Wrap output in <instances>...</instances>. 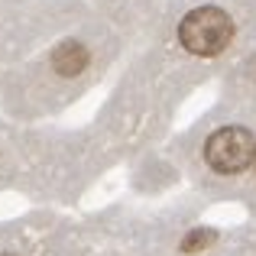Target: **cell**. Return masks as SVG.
<instances>
[{
	"label": "cell",
	"mask_w": 256,
	"mask_h": 256,
	"mask_svg": "<svg viewBox=\"0 0 256 256\" xmlns=\"http://www.w3.org/2000/svg\"><path fill=\"white\" fill-rule=\"evenodd\" d=\"M253 156H256V136L250 126L227 124V126H218L204 140V162L220 178L244 175L253 166Z\"/></svg>",
	"instance_id": "obj_1"
},
{
	"label": "cell",
	"mask_w": 256,
	"mask_h": 256,
	"mask_svg": "<svg viewBox=\"0 0 256 256\" xmlns=\"http://www.w3.org/2000/svg\"><path fill=\"white\" fill-rule=\"evenodd\" d=\"M230 39H234V20L218 6H198L178 23V42L192 56H201V58L224 52Z\"/></svg>",
	"instance_id": "obj_2"
},
{
	"label": "cell",
	"mask_w": 256,
	"mask_h": 256,
	"mask_svg": "<svg viewBox=\"0 0 256 256\" xmlns=\"http://www.w3.org/2000/svg\"><path fill=\"white\" fill-rule=\"evenodd\" d=\"M84 65H88V52H84V46H78V42H62L52 52V68L65 78H75Z\"/></svg>",
	"instance_id": "obj_3"
},
{
	"label": "cell",
	"mask_w": 256,
	"mask_h": 256,
	"mask_svg": "<svg viewBox=\"0 0 256 256\" xmlns=\"http://www.w3.org/2000/svg\"><path fill=\"white\" fill-rule=\"evenodd\" d=\"M253 169H256V156H253Z\"/></svg>",
	"instance_id": "obj_4"
}]
</instances>
